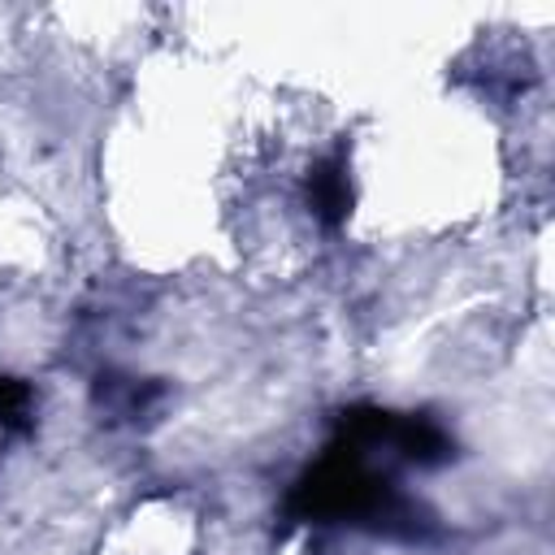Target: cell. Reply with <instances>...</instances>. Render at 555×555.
<instances>
[{
  "instance_id": "2",
  "label": "cell",
  "mask_w": 555,
  "mask_h": 555,
  "mask_svg": "<svg viewBox=\"0 0 555 555\" xmlns=\"http://www.w3.org/2000/svg\"><path fill=\"white\" fill-rule=\"evenodd\" d=\"M304 204L325 230H338L351 217L356 186H351V160H347L343 147H334L321 160H312V169L304 173Z\"/></svg>"
},
{
  "instance_id": "1",
  "label": "cell",
  "mask_w": 555,
  "mask_h": 555,
  "mask_svg": "<svg viewBox=\"0 0 555 555\" xmlns=\"http://www.w3.org/2000/svg\"><path fill=\"white\" fill-rule=\"evenodd\" d=\"M286 512L299 525H360V529L399 533V538H416L425 525V512L395 486V477L377 468L369 451L338 438L291 486Z\"/></svg>"
},
{
  "instance_id": "3",
  "label": "cell",
  "mask_w": 555,
  "mask_h": 555,
  "mask_svg": "<svg viewBox=\"0 0 555 555\" xmlns=\"http://www.w3.org/2000/svg\"><path fill=\"white\" fill-rule=\"evenodd\" d=\"M30 421H35V390H30V382H22L13 373H0V429L26 434Z\"/></svg>"
}]
</instances>
